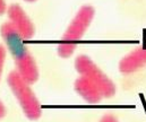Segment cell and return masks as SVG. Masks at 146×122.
<instances>
[{"instance_id":"6da1fadb","label":"cell","mask_w":146,"mask_h":122,"mask_svg":"<svg viewBox=\"0 0 146 122\" xmlns=\"http://www.w3.org/2000/svg\"><path fill=\"white\" fill-rule=\"evenodd\" d=\"M0 33L15 60L18 74L30 85L34 84L38 79V69L34 58L23 43L24 40L21 38L10 22L3 23L1 25Z\"/></svg>"},{"instance_id":"7a4b0ae2","label":"cell","mask_w":146,"mask_h":122,"mask_svg":"<svg viewBox=\"0 0 146 122\" xmlns=\"http://www.w3.org/2000/svg\"><path fill=\"white\" fill-rule=\"evenodd\" d=\"M7 84L18 101L24 114L30 120H37L42 114L40 102L30 87V84L25 80L17 70L10 71L7 76Z\"/></svg>"},{"instance_id":"3957f363","label":"cell","mask_w":146,"mask_h":122,"mask_svg":"<svg viewBox=\"0 0 146 122\" xmlns=\"http://www.w3.org/2000/svg\"><path fill=\"white\" fill-rule=\"evenodd\" d=\"M75 68L80 76L91 80L100 89L103 97H112L114 95V84L87 55H78L75 60Z\"/></svg>"},{"instance_id":"277c9868","label":"cell","mask_w":146,"mask_h":122,"mask_svg":"<svg viewBox=\"0 0 146 122\" xmlns=\"http://www.w3.org/2000/svg\"><path fill=\"white\" fill-rule=\"evenodd\" d=\"M93 17H94V8L88 5L83 6L76 14L67 31L65 32L62 36V42L73 43L80 40L84 33L86 32V30L88 28L90 24L92 23Z\"/></svg>"},{"instance_id":"5b68a950","label":"cell","mask_w":146,"mask_h":122,"mask_svg":"<svg viewBox=\"0 0 146 122\" xmlns=\"http://www.w3.org/2000/svg\"><path fill=\"white\" fill-rule=\"evenodd\" d=\"M7 15L9 22L11 23V25L15 27V30L18 32L23 40H31L34 36V25L19 5H10L7 9Z\"/></svg>"},{"instance_id":"8992f818","label":"cell","mask_w":146,"mask_h":122,"mask_svg":"<svg viewBox=\"0 0 146 122\" xmlns=\"http://www.w3.org/2000/svg\"><path fill=\"white\" fill-rule=\"evenodd\" d=\"M146 65V45L135 49L127 54L119 63V70L122 74H131Z\"/></svg>"},{"instance_id":"52a82bcc","label":"cell","mask_w":146,"mask_h":122,"mask_svg":"<svg viewBox=\"0 0 146 122\" xmlns=\"http://www.w3.org/2000/svg\"><path fill=\"white\" fill-rule=\"evenodd\" d=\"M75 89L86 102L92 103V104L99 103L101 98L103 97L100 89L92 81L83 76H80L75 81Z\"/></svg>"},{"instance_id":"ba28073f","label":"cell","mask_w":146,"mask_h":122,"mask_svg":"<svg viewBox=\"0 0 146 122\" xmlns=\"http://www.w3.org/2000/svg\"><path fill=\"white\" fill-rule=\"evenodd\" d=\"M75 49H76V44L75 43L64 42V43L58 45V54L61 58H69L74 53Z\"/></svg>"},{"instance_id":"9c48e42d","label":"cell","mask_w":146,"mask_h":122,"mask_svg":"<svg viewBox=\"0 0 146 122\" xmlns=\"http://www.w3.org/2000/svg\"><path fill=\"white\" fill-rule=\"evenodd\" d=\"M5 59H6V50H5V47L0 44V78H1V73H2V68H3Z\"/></svg>"},{"instance_id":"30bf717a","label":"cell","mask_w":146,"mask_h":122,"mask_svg":"<svg viewBox=\"0 0 146 122\" xmlns=\"http://www.w3.org/2000/svg\"><path fill=\"white\" fill-rule=\"evenodd\" d=\"M100 122H118V120H117L113 115H111V114H106V115L101 119Z\"/></svg>"},{"instance_id":"8fae6325","label":"cell","mask_w":146,"mask_h":122,"mask_svg":"<svg viewBox=\"0 0 146 122\" xmlns=\"http://www.w3.org/2000/svg\"><path fill=\"white\" fill-rule=\"evenodd\" d=\"M6 10H7V6H6L5 0H0V15H2Z\"/></svg>"},{"instance_id":"7c38bea8","label":"cell","mask_w":146,"mask_h":122,"mask_svg":"<svg viewBox=\"0 0 146 122\" xmlns=\"http://www.w3.org/2000/svg\"><path fill=\"white\" fill-rule=\"evenodd\" d=\"M6 115V107L3 105V103L0 101V119H2Z\"/></svg>"},{"instance_id":"4fadbf2b","label":"cell","mask_w":146,"mask_h":122,"mask_svg":"<svg viewBox=\"0 0 146 122\" xmlns=\"http://www.w3.org/2000/svg\"><path fill=\"white\" fill-rule=\"evenodd\" d=\"M25 1H29V2H33V1H36V0H25Z\"/></svg>"}]
</instances>
